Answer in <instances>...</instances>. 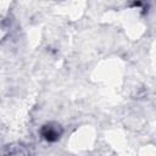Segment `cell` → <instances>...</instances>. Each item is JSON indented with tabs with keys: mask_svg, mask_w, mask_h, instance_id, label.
I'll list each match as a JSON object with an SVG mask.
<instances>
[{
	"mask_svg": "<svg viewBox=\"0 0 156 156\" xmlns=\"http://www.w3.org/2000/svg\"><path fill=\"white\" fill-rule=\"evenodd\" d=\"M63 134V128L57 122H48L41 126L40 135L48 143H56Z\"/></svg>",
	"mask_w": 156,
	"mask_h": 156,
	"instance_id": "cell-1",
	"label": "cell"
}]
</instances>
